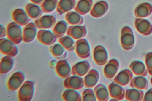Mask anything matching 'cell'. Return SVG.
I'll return each instance as SVG.
<instances>
[{
    "instance_id": "obj_1",
    "label": "cell",
    "mask_w": 152,
    "mask_h": 101,
    "mask_svg": "<svg viewBox=\"0 0 152 101\" xmlns=\"http://www.w3.org/2000/svg\"><path fill=\"white\" fill-rule=\"evenodd\" d=\"M20 25L15 22L8 24L7 27V37L16 45L19 44L23 41V32Z\"/></svg>"
},
{
    "instance_id": "obj_2",
    "label": "cell",
    "mask_w": 152,
    "mask_h": 101,
    "mask_svg": "<svg viewBox=\"0 0 152 101\" xmlns=\"http://www.w3.org/2000/svg\"><path fill=\"white\" fill-rule=\"evenodd\" d=\"M121 43L125 51L131 50L135 44V37L133 30L128 26H125L121 31Z\"/></svg>"
},
{
    "instance_id": "obj_3",
    "label": "cell",
    "mask_w": 152,
    "mask_h": 101,
    "mask_svg": "<svg viewBox=\"0 0 152 101\" xmlns=\"http://www.w3.org/2000/svg\"><path fill=\"white\" fill-rule=\"evenodd\" d=\"M34 92V83L29 80L25 81L18 92V99L20 101H31Z\"/></svg>"
},
{
    "instance_id": "obj_4",
    "label": "cell",
    "mask_w": 152,
    "mask_h": 101,
    "mask_svg": "<svg viewBox=\"0 0 152 101\" xmlns=\"http://www.w3.org/2000/svg\"><path fill=\"white\" fill-rule=\"evenodd\" d=\"M15 45L8 39L1 38L0 51L1 54L13 57H16L18 53V49Z\"/></svg>"
},
{
    "instance_id": "obj_5",
    "label": "cell",
    "mask_w": 152,
    "mask_h": 101,
    "mask_svg": "<svg viewBox=\"0 0 152 101\" xmlns=\"http://www.w3.org/2000/svg\"><path fill=\"white\" fill-rule=\"evenodd\" d=\"M25 75L22 72L14 73L8 79L7 88L10 91H15L20 88L25 80Z\"/></svg>"
},
{
    "instance_id": "obj_6",
    "label": "cell",
    "mask_w": 152,
    "mask_h": 101,
    "mask_svg": "<svg viewBox=\"0 0 152 101\" xmlns=\"http://www.w3.org/2000/svg\"><path fill=\"white\" fill-rule=\"evenodd\" d=\"M75 52L78 57L82 59H85L90 57L91 49L86 39L82 38L76 41Z\"/></svg>"
},
{
    "instance_id": "obj_7",
    "label": "cell",
    "mask_w": 152,
    "mask_h": 101,
    "mask_svg": "<svg viewBox=\"0 0 152 101\" xmlns=\"http://www.w3.org/2000/svg\"><path fill=\"white\" fill-rule=\"evenodd\" d=\"M93 58L95 62L99 66H103L107 63L108 55L105 48L98 45L94 49Z\"/></svg>"
},
{
    "instance_id": "obj_8",
    "label": "cell",
    "mask_w": 152,
    "mask_h": 101,
    "mask_svg": "<svg viewBox=\"0 0 152 101\" xmlns=\"http://www.w3.org/2000/svg\"><path fill=\"white\" fill-rule=\"evenodd\" d=\"M37 39L40 43L45 45L50 46L56 42L57 38L50 31L41 30L37 32Z\"/></svg>"
},
{
    "instance_id": "obj_9",
    "label": "cell",
    "mask_w": 152,
    "mask_h": 101,
    "mask_svg": "<svg viewBox=\"0 0 152 101\" xmlns=\"http://www.w3.org/2000/svg\"><path fill=\"white\" fill-rule=\"evenodd\" d=\"M56 17L53 15H45L34 21L38 29L45 30L53 28L56 24Z\"/></svg>"
},
{
    "instance_id": "obj_10",
    "label": "cell",
    "mask_w": 152,
    "mask_h": 101,
    "mask_svg": "<svg viewBox=\"0 0 152 101\" xmlns=\"http://www.w3.org/2000/svg\"><path fill=\"white\" fill-rule=\"evenodd\" d=\"M137 31L143 36H149L152 33V25L151 22L144 18H137L135 21Z\"/></svg>"
},
{
    "instance_id": "obj_11",
    "label": "cell",
    "mask_w": 152,
    "mask_h": 101,
    "mask_svg": "<svg viewBox=\"0 0 152 101\" xmlns=\"http://www.w3.org/2000/svg\"><path fill=\"white\" fill-rule=\"evenodd\" d=\"M55 71L59 77L66 79L72 74V70L70 64L66 60H61L57 62Z\"/></svg>"
},
{
    "instance_id": "obj_12",
    "label": "cell",
    "mask_w": 152,
    "mask_h": 101,
    "mask_svg": "<svg viewBox=\"0 0 152 101\" xmlns=\"http://www.w3.org/2000/svg\"><path fill=\"white\" fill-rule=\"evenodd\" d=\"M84 86V79L83 78L77 76L66 78L64 82V86L66 89H72L78 90L81 89Z\"/></svg>"
},
{
    "instance_id": "obj_13",
    "label": "cell",
    "mask_w": 152,
    "mask_h": 101,
    "mask_svg": "<svg viewBox=\"0 0 152 101\" xmlns=\"http://www.w3.org/2000/svg\"><path fill=\"white\" fill-rule=\"evenodd\" d=\"M120 67L119 61L116 59L110 60L104 69V74L107 79L111 80L117 74Z\"/></svg>"
},
{
    "instance_id": "obj_14",
    "label": "cell",
    "mask_w": 152,
    "mask_h": 101,
    "mask_svg": "<svg viewBox=\"0 0 152 101\" xmlns=\"http://www.w3.org/2000/svg\"><path fill=\"white\" fill-rule=\"evenodd\" d=\"M133 74L130 70L125 69L120 72L115 77L113 82L124 86L129 84L133 78Z\"/></svg>"
},
{
    "instance_id": "obj_15",
    "label": "cell",
    "mask_w": 152,
    "mask_h": 101,
    "mask_svg": "<svg viewBox=\"0 0 152 101\" xmlns=\"http://www.w3.org/2000/svg\"><path fill=\"white\" fill-rule=\"evenodd\" d=\"M109 9V5L105 1L96 3L90 12V15L94 18H99L104 16Z\"/></svg>"
},
{
    "instance_id": "obj_16",
    "label": "cell",
    "mask_w": 152,
    "mask_h": 101,
    "mask_svg": "<svg viewBox=\"0 0 152 101\" xmlns=\"http://www.w3.org/2000/svg\"><path fill=\"white\" fill-rule=\"evenodd\" d=\"M108 91L110 95L116 100H123L125 98V91L122 86L112 82L109 85Z\"/></svg>"
},
{
    "instance_id": "obj_17",
    "label": "cell",
    "mask_w": 152,
    "mask_h": 101,
    "mask_svg": "<svg viewBox=\"0 0 152 101\" xmlns=\"http://www.w3.org/2000/svg\"><path fill=\"white\" fill-rule=\"evenodd\" d=\"M66 35L75 40H80L85 37L87 34V29L84 26H72L68 28Z\"/></svg>"
},
{
    "instance_id": "obj_18",
    "label": "cell",
    "mask_w": 152,
    "mask_h": 101,
    "mask_svg": "<svg viewBox=\"0 0 152 101\" xmlns=\"http://www.w3.org/2000/svg\"><path fill=\"white\" fill-rule=\"evenodd\" d=\"M37 28L33 22H31L23 28V41L25 43H31L34 40L37 33Z\"/></svg>"
},
{
    "instance_id": "obj_19",
    "label": "cell",
    "mask_w": 152,
    "mask_h": 101,
    "mask_svg": "<svg viewBox=\"0 0 152 101\" xmlns=\"http://www.w3.org/2000/svg\"><path fill=\"white\" fill-rule=\"evenodd\" d=\"M91 65L87 61L80 62L72 66V74L73 76L83 77L90 71Z\"/></svg>"
},
{
    "instance_id": "obj_20",
    "label": "cell",
    "mask_w": 152,
    "mask_h": 101,
    "mask_svg": "<svg viewBox=\"0 0 152 101\" xmlns=\"http://www.w3.org/2000/svg\"><path fill=\"white\" fill-rule=\"evenodd\" d=\"M14 22L21 26H26L31 21L26 12L21 8L15 9L12 15Z\"/></svg>"
},
{
    "instance_id": "obj_21",
    "label": "cell",
    "mask_w": 152,
    "mask_h": 101,
    "mask_svg": "<svg viewBox=\"0 0 152 101\" xmlns=\"http://www.w3.org/2000/svg\"><path fill=\"white\" fill-rule=\"evenodd\" d=\"M152 13V5L149 3H143L137 6L135 9V17L143 18L151 15Z\"/></svg>"
},
{
    "instance_id": "obj_22",
    "label": "cell",
    "mask_w": 152,
    "mask_h": 101,
    "mask_svg": "<svg viewBox=\"0 0 152 101\" xmlns=\"http://www.w3.org/2000/svg\"><path fill=\"white\" fill-rule=\"evenodd\" d=\"M129 68L132 73L137 76L142 77L147 76L148 71L146 66L142 62L137 60L134 61L130 63Z\"/></svg>"
},
{
    "instance_id": "obj_23",
    "label": "cell",
    "mask_w": 152,
    "mask_h": 101,
    "mask_svg": "<svg viewBox=\"0 0 152 101\" xmlns=\"http://www.w3.org/2000/svg\"><path fill=\"white\" fill-rule=\"evenodd\" d=\"M99 79L98 72L95 69L90 70L84 78V86L87 88H91L95 86Z\"/></svg>"
},
{
    "instance_id": "obj_24",
    "label": "cell",
    "mask_w": 152,
    "mask_h": 101,
    "mask_svg": "<svg viewBox=\"0 0 152 101\" xmlns=\"http://www.w3.org/2000/svg\"><path fill=\"white\" fill-rule=\"evenodd\" d=\"M76 0H60L57 6V12L60 15L70 12L76 7Z\"/></svg>"
},
{
    "instance_id": "obj_25",
    "label": "cell",
    "mask_w": 152,
    "mask_h": 101,
    "mask_svg": "<svg viewBox=\"0 0 152 101\" xmlns=\"http://www.w3.org/2000/svg\"><path fill=\"white\" fill-rule=\"evenodd\" d=\"M93 5V0H80L75 7V11L81 15H85L91 12Z\"/></svg>"
},
{
    "instance_id": "obj_26",
    "label": "cell",
    "mask_w": 152,
    "mask_h": 101,
    "mask_svg": "<svg viewBox=\"0 0 152 101\" xmlns=\"http://www.w3.org/2000/svg\"><path fill=\"white\" fill-rule=\"evenodd\" d=\"M50 54L56 60H61L65 59L67 53L61 44H56L49 47Z\"/></svg>"
},
{
    "instance_id": "obj_27",
    "label": "cell",
    "mask_w": 152,
    "mask_h": 101,
    "mask_svg": "<svg viewBox=\"0 0 152 101\" xmlns=\"http://www.w3.org/2000/svg\"><path fill=\"white\" fill-rule=\"evenodd\" d=\"M25 12L30 18L35 20L40 18L43 14L41 7L34 3H29L25 7Z\"/></svg>"
},
{
    "instance_id": "obj_28",
    "label": "cell",
    "mask_w": 152,
    "mask_h": 101,
    "mask_svg": "<svg viewBox=\"0 0 152 101\" xmlns=\"http://www.w3.org/2000/svg\"><path fill=\"white\" fill-rule=\"evenodd\" d=\"M14 59L13 57L6 56L3 57L1 61L0 73L1 75H4L9 73L14 66Z\"/></svg>"
},
{
    "instance_id": "obj_29",
    "label": "cell",
    "mask_w": 152,
    "mask_h": 101,
    "mask_svg": "<svg viewBox=\"0 0 152 101\" xmlns=\"http://www.w3.org/2000/svg\"><path fill=\"white\" fill-rule=\"evenodd\" d=\"M65 19L68 24L73 26H80L84 22V19L81 15L75 12H67L66 14Z\"/></svg>"
},
{
    "instance_id": "obj_30",
    "label": "cell",
    "mask_w": 152,
    "mask_h": 101,
    "mask_svg": "<svg viewBox=\"0 0 152 101\" xmlns=\"http://www.w3.org/2000/svg\"><path fill=\"white\" fill-rule=\"evenodd\" d=\"M148 80L142 76H136L133 78L129 83V86L132 88L140 90H147L148 89Z\"/></svg>"
},
{
    "instance_id": "obj_31",
    "label": "cell",
    "mask_w": 152,
    "mask_h": 101,
    "mask_svg": "<svg viewBox=\"0 0 152 101\" xmlns=\"http://www.w3.org/2000/svg\"><path fill=\"white\" fill-rule=\"evenodd\" d=\"M144 92L142 90L133 88L126 90L125 99L127 101H140L143 100Z\"/></svg>"
},
{
    "instance_id": "obj_32",
    "label": "cell",
    "mask_w": 152,
    "mask_h": 101,
    "mask_svg": "<svg viewBox=\"0 0 152 101\" xmlns=\"http://www.w3.org/2000/svg\"><path fill=\"white\" fill-rule=\"evenodd\" d=\"M94 92L97 100L107 101L109 100V92L104 85H97L94 89Z\"/></svg>"
},
{
    "instance_id": "obj_33",
    "label": "cell",
    "mask_w": 152,
    "mask_h": 101,
    "mask_svg": "<svg viewBox=\"0 0 152 101\" xmlns=\"http://www.w3.org/2000/svg\"><path fill=\"white\" fill-rule=\"evenodd\" d=\"M68 24L64 20H60L55 24L53 29V33L57 38L64 36L68 29Z\"/></svg>"
},
{
    "instance_id": "obj_34",
    "label": "cell",
    "mask_w": 152,
    "mask_h": 101,
    "mask_svg": "<svg viewBox=\"0 0 152 101\" xmlns=\"http://www.w3.org/2000/svg\"><path fill=\"white\" fill-rule=\"evenodd\" d=\"M58 41L66 50L69 52H72L75 49L76 43L75 41L73 38L67 35L59 38Z\"/></svg>"
},
{
    "instance_id": "obj_35",
    "label": "cell",
    "mask_w": 152,
    "mask_h": 101,
    "mask_svg": "<svg viewBox=\"0 0 152 101\" xmlns=\"http://www.w3.org/2000/svg\"><path fill=\"white\" fill-rule=\"evenodd\" d=\"M62 98L64 101H82V97L75 90L67 89L63 93Z\"/></svg>"
},
{
    "instance_id": "obj_36",
    "label": "cell",
    "mask_w": 152,
    "mask_h": 101,
    "mask_svg": "<svg viewBox=\"0 0 152 101\" xmlns=\"http://www.w3.org/2000/svg\"><path fill=\"white\" fill-rule=\"evenodd\" d=\"M58 4V0H45L40 7L44 13H49L57 8Z\"/></svg>"
},
{
    "instance_id": "obj_37",
    "label": "cell",
    "mask_w": 152,
    "mask_h": 101,
    "mask_svg": "<svg viewBox=\"0 0 152 101\" xmlns=\"http://www.w3.org/2000/svg\"><path fill=\"white\" fill-rule=\"evenodd\" d=\"M83 101L96 100V96L93 90L91 89H87L84 90L82 93Z\"/></svg>"
},
{
    "instance_id": "obj_38",
    "label": "cell",
    "mask_w": 152,
    "mask_h": 101,
    "mask_svg": "<svg viewBox=\"0 0 152 101\" xmlns=\"http://www.w3.org/2000/svg\"><path fill=\"white\" fill-rule=\"evenodd\" d=\"M145 62L148 73L152 76V52L146 54Z\"/></svg>"
},
{
    "instance_id": "obj_39",
    "label": "cell",
    "mask_w": 152,
    "mask_h": 101,
    "mask_svg": "<svg viewBox=\"0 0 152 101\" xmlns=\"http://www.w3.org/2000/svg\"><path fill=\"white\" fill-rule=\"evenodd\" d=\"M143 101H152V88L147 91L144 95Z\"/></svg>"
},
{
    "instance_id": "obj_40",
    "label": "cell",
    "mask_w": 152,
    "mask_h": 101,
    "mask_svg": "<svg viewBox=\"0 0 152 101\" xmlns=\"http://www.w3.org/2000/svg\"><path fill=\"white\" fill-rule=\"evenodd\" d=\"M1 38H3L7 36V29L3 25L1 24Z\"/></svg>"
},
{
    "instance_id": "obj_41",
    "label": "cell",
    "mask_w": 152,
    "mask_h": 101,
    "mask_svg": "<svg viewBox=\"0 0 152 101\" xmlns=\"http://www.w3.org/2000/svg\"><path fill=\"white\" fill-rule=\"evenodd\" d=\"M31 2L37 5H41L45 0H30Z\"/></svg>"
},
{
    "instance_id": "obj_42",
    "label": "cell",
    "mask_w": 152,
    "mask_h": 101,
    "mask_svg": "<svg viewBox=\"0 0 152 101\" xmlns=\"http://www.w3.org/2000/svg\"><path fill=\"white\" fill-rule=\"evenodd\" d=\"M151 85H152V77L151 78Z\"/></svg>"
}]
</instances>
